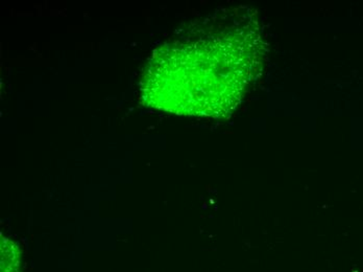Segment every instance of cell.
I'll return each instance as SVG.
<instances>
[{
  "label": "cell",
  "mask_w": 363,
  "mask_h": 272,
  "mask_svg": "<svg viewBox=\"0 0 363 272\" xmlns=\"http://www.w3.org/2000/svg\"><path fill=\"white\" fill-rule=\"evenodd\" d=\"M259 48V35L249 26L172 45L152 62L145 97L177 114L223 116L257 76Z\"/></svg>",
  "instance_id": "obj_1"
}]
</instances>
